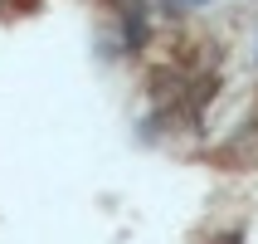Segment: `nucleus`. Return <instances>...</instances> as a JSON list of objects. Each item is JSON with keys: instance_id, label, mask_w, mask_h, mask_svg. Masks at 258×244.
<instances>
[{"instance_id": "1", "label": "nucleus", "mask_w": 258, "mask_h": 244, "mask_svg": "<svg viewBox=\"0 0 258 244\" xmlns=\"http://www.w3.org/2000/svg\"><path fill=\"white\" fill-rule=\"evenodd\" d=\"M180 5H210V0H180Z\"/></svg>"}]
</instances>
